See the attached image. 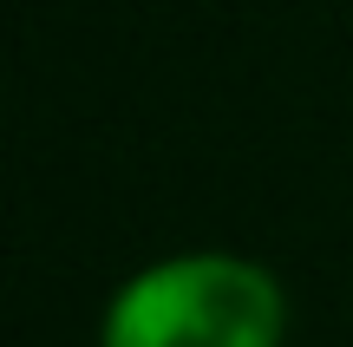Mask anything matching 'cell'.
Masks as SVG:
<instances>
[{
	"label": "cell",
	"mask_w": 353,
	"mask_h": 347,
	"mask_svg": "<svg viewBox=\"0 0 353 347\" xmlns=\"http://www.w3.org/2000/svg\"><path fill=\"white\" fill-rule=\"evenodd\" d=\"M281 295L255 262L183 256L118 295L105 347H275Z\"/></svg>",
	"instance_id": "cell-1"
}]
</instances>
